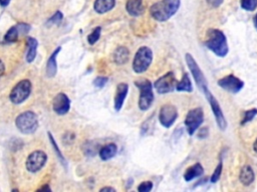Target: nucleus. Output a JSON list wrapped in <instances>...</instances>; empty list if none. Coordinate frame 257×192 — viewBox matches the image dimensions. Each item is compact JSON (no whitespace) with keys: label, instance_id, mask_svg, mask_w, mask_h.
Returning a JSON list of instances; mask_svg holds the SVG:
<instances>
[{"label":"nucleus","instance_id":"nucleus-32","mask_svg":"<svg viewBox=\"0 0 257 192\" xmlns=\"http://www.w3.org/2000/svg\"><path fill=\"white\" fill-rule=\"evenodd\" d=\"M109 79L108 77H103V76H100V77H97L94 81V85L98 88H103L107 83H108Z\"/></svg>","mask_w":257,"mask_h":192},{"label":"nucleus","instance_id":"nucleus-8","mask_svg":"<svg viewBox=\"0 0 257 192\" xmlns=\"http://www.w3.org/2000/svg\"><path fill=\"white\" fill-rule=\"evenodd\" d=\"M31 92V82L28 79L19 81L11 90L9 94L10 101L14 104H20L24 102Z\"/></svg>","mask_w":257,"mask_h":192},{"label":"nucleus","instance_id":"nucleus-20","mask_svg":"<svg viewBox=\"0 0 257 192\" xmlns=\"http://www.w3.org/2000/svg\"><path fill=\"white\" fill-rule=\"evenodd\" d=\"M59 51H60V47H57V49L53 51V53L50 55L49 59L47 60V64H46V75H47V77H53V76H55V74L57 72L56 56H57Z\"/></svg>","mask_w":257,"mask_h":192},{"label":"nucleus","instance_id":"nucleus-19","mask_svg":"<svg viewBox=\"0 0 257 192\" xmlns=\"http://www.w3.org/2000/svg\"><path fill=\"white\" fill-rule=\"evenodd\" d=\"M254 179H255V175H254V171L251 168V166H249V165L243 166L239 173L240 182L245 186H249L254 181Z\"/></svg>","mask_w":257,"mask_h":192},{"label":"nucleus","instance_id":"nucleus-24","mask_svg":"<svg viewBox=\"0 0 257 192\" xmlns=\"http://www.w3.org/2000/svg\"><path fill=\"white\" fill-rule=\"evenodd\" d=\"M18 34H19V30L17 28V26H12L8 31L7 33L5 34L4 36V40L6 42H15L18 38Z\"/></svg>","mask_w":257,"mask_h":192},{"label":"nucleus","instance_id":"nucleus-18","mask_svg":"<svg viewBox=\"0 0 257 192\" xmlns=\"http://www.w3.org/2000/svg\"><path fill=\"white\" fill-rule=\"evenodd\" d=\"M116 5V0H96L94 8L99 14H104L111 11Z\"/></svg>","mask_w":257,"mask_h":192},{"label":"nucleus","instance_id":"nucleus-15","mask_svg":"<svg viewBox=\"0 0 257 192\" xmlns=\"http://www.w3.org/2000/svg\"><path fill=\"white\" fill-rule=\"evenodd\" d=\"M126 9L128 14L134 17L142 15L145 11V7L142 0H128V2L126 4Z\"/></svg>","mask_w":257,"mask_h":192},{"label":"nucleus","instance_id":"nucleus-7","mask_svg":"<svg viewBox=\"0 0 257 192\" xmlns=\"http://www.w3.org/2000/svg\"><path fill=\"white\" fill-rule=\"evenodd\" d=\"M203 121L204 112L201 107L191 109L185 118V126L189 135H194V133L199 129Z\"/></svg>","mask_w":257,"mask_h":192},{"label":"nucleus","instance_id":"nucleus-14","mask_svg":"<svg viewBox=\"0 0 257 192\" xmlns=\"http://www.w3.org/2000/svg\"><path fill=\"white\" fill-rule=\"evenodd\" d=\"M128 85L127 83H120L117 86V91H116V96H115V110L120 111L124 105V102L126 100V97L128 95Z\"/></svg>","mask_w":257,"mask_h":192},{"label":"nucleus","instance_id":"nucleus-9","mask_svg":"<svg viewBox=\"0 0 257 192\" xmlns=\"http://www.w3.org/2000/svg\"><path fill=\"white\" fill-rule=\"evenodd\" d=\"M177 83L178 81L175 77L174 72L169 71L165 75L158 78V80H156L154 87L159 94H166L176 90Z\"/></svg>","mask_w":257,"mask_h":192},{"label":"nucleus","instance_id":"nucleus-40","mask_svg":"<svg viewBox=\"0 0 257 192\" xmlns=\"http://www.w3.org/2000/svg\"><path fill=\"white\" fill-rule=\"evenodd\" d=\"M39 190H40V191H43V190L50 191V188H49V186H48V185H46V186H44V187H41V188H39Z\"/></svg>","mask_w":257,"mask_h":192},{"label":"nucleus","instance_id":"nucleus-12","mask_svg":"<svg viewBox=\"0 0 257 192\" xmlns=\"http://www.w3.org/2000/svg\"><path fill=\"white\" fill-rule=\"evenodd\" d=\"M218 85L225 91L236 94L242 90V88L244 87V82L240 78L234 76L233 74H230L219 79Z\"/></svg>","mask_w":257,"mask_h":192},{"label":"nucleus","instance_id":"nucleus-27","mask_svg":"<svg viewBox=\"0 0 257 192\" xmlns=\"http://www.w3.org/2000/svg\"><path fill=\"white\" fill-rule=\"evenodd\" d=\"M101 32H102V28L101 27H97L94 29V31L88 36V42L91 45H94L95 43H97V41L100 39L101 37Z\"/></svg>","mask_w":257,"mask_h":192},{"label":"nucleus","instance_id":"nucleus-21","mask_svg":"<svg viewBox=\"0 0 257 192\" xmlns=\"http://www.w3.org/2000/svg\"><path fill=\"white\" fill-rule=\"evenodd\" d=\"M117 151H118L117 145L115 143H109L100 149L99 154L102 160L107 161L112 159L117 154Z\"/></svg>","mask_w":257,"mask_h":192},{"label":"nucleus","instance_id":"nucleus-13","mask_svg":"<svg viewBox=\"0 0 257 192\" xmlns=\"http://www.w3.org/2000/svg\"><path fill=\"white\" fill-rule=\"evenodd\" d=\"M53 111L58 115H64L70 111L71 108V100L67 94L58 93L52 102Z\"/></svg>","mask_w":257,"mask_h":192},{"label":"nucleus","instance_id":"nucleus-17","mask_svg":"<svg viewBox=\"0 0 257 192\" xmlns=\"http://www.w3.org/2000/svg\"><path fill=\"white\" fill-rule=\"evenodd\" d=\"M204 173V168L200 163H196L194 165L190 166L184 173V179L185 181L189 182L192 181L193 179L198 178L200 176H202Z\"/></svg>","mask_w":257,"mask_h":192},{"label":"nucleus","instance_id":"nucleus-6","mask_svg":"<svg viewBox=\"0 0 257 192\" xmlns=\"http://www.w3.org/2000/svg\"><path fill=\"white\" fill-rule=\"evenodd\" d=\"M135 85L140 90L139 97V108L142 111H147L154 102L153 85L148 79H141L135 82Z\"/></svg>","mask_w":257,"mask_h":192},{"label":"nucleus","instance_id":"nucleus-29","mask_svg":"<svg viewBox=\"0 0 257 192\" xmlns=\"http://www.w3.org/2000/svg\"><path fill=\"white\" fill-rule=\"evenodd\" d=\"M222 168H223V164H222V162H220V163L217 165V167H216L215 171L213 172V174L211 175L210 181H211L212 183H216V182L220 179L221 174H222Z\"/></svg>","mask_w":257,"mask_h":192},{"label":"nucleus","instance_id":"nucleus-39","mask_svg":"<svg viewBox=\"0 0 257 192\" xmlns=\"http://www.w3.org/2000/svg\"><path fill=\"white\" fill-rule=\"evenodd\" d=\"M253 23H254V26H255V28H256V30H257V13H256L255 16L253 17Z\"/></svg>","mask_w":257,"mask_h":192},{"label":"nucleus","instance_id":"nucleus-2","mask_svg":"<svg viewBox=\"0 0 257 192\" xmlns=\"http://www.w3.org/2000/svg\"><path fill=\"white\" fill-rule=\"evenodd\" d=\"M180 4L181 0H161L151 6L150 14L155 20L164 22L169 20L178 11Z\"/></svg>","mask_w":257,"mask_h":192},{"label":"nucleus","instance_id":"nucleus-37","mask_svg":"<svg viewBox=\"0 0 257 192\" xmlns=\"http://www.w3.org/2000/svg\"><path fill=\"white\" fill-rule=\"evenodd\" d=\"M10 2V0H0V5L2 7H6Z\"/></svg>","mask_w":257,"mask_h":192},{"label":"nucleus","instance_id":"nucleus-16","mask_svg":"<svg viewBox=\"0 0 257 192\" xmlns=\"http://www.w3.org/2000/svg\"><path fill=\"white\" fill-rule=\"evenodd\" d=\"M128 58H130V51L125 46H120L114 51L113 59L118 65H124L125 63L128 62Z\"/></svg>","mask_w":257,"mask_h":192},{"label":"nucleus","instance_id":"nucleus-41","mask_svg":"<svg viewBox=\"0 0 257 192\" xmlns=\"http://www.w3.org/2000/svg\"><path fill=\"white\" fill-rule=\"evenodd\" d=\"M253 150L257 153V139L255 140V142H254V144H253Z\"/></svg>","mask_w":257,"mask_h":192},{"label":"nucleus","instance_id":"nucleus-5","mask_svg":"<svg viewBox=\"0 0 257 192\" xmlns=\"http://www.w3.org/2000/svg\"><path fill=\"white\" fill-rule=\"evenodd\" d=\"M153 61V52L147 46H142L135 54L133 61V70L137 74L144 73L150 67Z\"/></svg>","mask_w":257,"mask_h":192},{"label":"nucleus","instance_id":"nucleus-22","mask_svg":"<svg viewBox=\"0 0 257 192\" xmlns=\"http://www.w3.org/2000/svg\"><path fill=\"white\" fill-rule=\"evenodd\" d=\"M26 45H27V52H26V61L28 63H31L36 56L37 52V40L32 37H28L26 39Z\"/></svg>","mask_w":257,"mask_h":192},{"label":"nucleus","instance_id":"nucleus-4","mask_svg":"<svg viewBox=\"0 0 257 192\" xmlns=\"http://www.w3.org/2000/svg\"><path fill=\"white\" fill-rule=\"evenodd\" d=\"M15 125L17 129L23 134L34 133L38 127V119L34 112L25 111L16 117Z\"/></svg>","mask_w":257,"mask_h":192},{"label":"nucleus","instance_id":"nucleus-23","mask_svg":"<svg viewBox=\"0 0 257 192\" xmlns=\"http://www.w3.org/2000/svg\"><path fill=\"white\" fill-rule=\"evenodd\" d=\"M176 90L180 91V92H192L193 91V85H192L190 77L187 73H184L181 81H179L177 83Z\"/></svg>","mask_w":257,"mask_h":192},{"label":"nucleus","instance_id":"nucleus-30","mask_svg":"<svg viewBox=\"0 0 257 192\" xmlns=\"http://www.w3.org/2000/svg\"><path fill=\"white\" fill-rule=\"evenodd\" d=\"M48 136H49V140H50V142H51V144H52V146H53V148H54L55 153L57 154V156H58L59 160L64 164V163H66V161H64V158H63L62 154L60 153V150L58 149V147H57V145H56V143H55V141H54V139H53V136L51 135V133H50V132H48Z\"/></svg>","mask_w":257,"mask_h":192},{"label":"nucleus","instance_id":"nucleus-10","mask_svg":"<svg viewBox=\"0 0 257 192\" xmlns=\"http://www.w3.org/2000/svg\"><path fill=\"white\" fill-rule=\"evenodd\" d=\"M178 118V110L172 104H165L161 107L159 112V121L161 125L165 128H170L173 126Z\"/></svg>","mask_w":257,"mask_h":192},{"label":"nucleus","instance_id":"nucleus-3","mask_svg":"<svg viewBox=\"0 0 257 192\" xmlns=\"http://www.w3.org/2000/svg\"><path fill=\"white\" fill-rule=\"evenodd\" d=\"M204 44L218 57H225L229 52L227 38L219 29H209Z\"/></svg>","mask_w":257,"mask_h":192},{"label":"nucleus","instance_id":"nucleus-1","mask_svg":"<svg viewBox=\"0 0 257 192\" xmlns=\"http://www.w3.org/2000/svg\"><path fill=\"white\" fill-rule=\"evenodd\" d=\"M185 59H186V62H187V65L193 75V77H194L195 79V82L198 86V88L200 89V91L204 94V96L206 97L208 103L210 104V107H211V110L215 116V119H216V122H217V125L219 127L220 130H226L227 128V121H226V118L223 114V111H222V108L218 102V100L215 98V96L210 92L209 88H208V83H207V80L201 70V68L199 67L198 63L196 62V60L194 59V57L192 56V54L190 53H187L185 55Z\"/></svg>","mask_w":257,"mask_h":192},{"label":"nucleus","instance_id":"nucleus-38","mask_svg":"<svg viewBox=\"0 0 257 192\" xmlns=\"http://www.w3.org/2000/svg\"><path fill=\"white\" fill-rule=\"evenodd\" d=\"M100 191H101V192H106V191L115 192V191H116V189H115V188H113V187H104V188H102Z\"/></svg>","mask_w":257,"mask_h":192},{"label":"nucleus","instance_id":"nucleus-35","mask_svg":"<svg viewBox=\"0 0 257 192\" xmlns=\"http://www.w3.org/2000/svg\"><path fill=\"white\" fill-rule=\"evenodd\" d=\"M209 134V130H208V127H202L200 128V130L198 132V137L199 138H205L207 137Z\"/></svg>","mask_w":257,"mask_h":192},{"label":"nucleus","instance_id":"nucleus-11","mask_svg":"<svg viewBox=\"0 0 257 192\" xmlns=\"http://www.w3.org/2000/svg\"><path fill=\"white\" fill-rule=\"evenodd\" d=\"M46 160H47V156H46V154L43 151H41V150L33 151L27 157L26 169L29 172L35 173V172L39 171L40 169H42V167L46 163Z\"/></svg>","mask_w":257,"mask_h":192},{"label":"nucleus","instance_id":"nucleus-28","mask_svg":"<svg viewBox=\"0 0 257 192\" xmlns=\"http://www.w3.org/2000/svg\"><path fill=\"white\" fill-rule=\"evenodd\" d=\"M257 115V109L256 108H252V109H249L247 111H245V114H244V117L241 121V125H245L246 123L250 122L251 120H253V118Z\"/></svg>","mask_w":257,"mask_h":192},{"label":"nucleus","instance_id":"nucleus-31","mask_svg":"<svg viewBox=\"0 0 257 192\" xmlns=\"http://www.w3.org/2000/svg\"><path fill=\"white\" fill-rule=\"evenodd\" d=\"M153 188V182L151 181H144L138 186L139 192H149Z\"/></svg>","mask_w":257,"mask_h":192},{"label":"nucleus","instance_id":"nucleus-34","mask_svg":"<svg viewBox=\"0 0 257 192\" xmlns=\"http://www.w3.org/2000/svg\"><path fill=\"white\" fill-rule=\"evenodd\" d=\"M206 1L213 8H217L223 3V0H206Z\"/></svg>","mask_w":257,"mask_h":192},{"label":"nucleus","instance_id":"nucleus-26","mask_svg":"<svg viewBox=\"0 0 257 192\" xmlns=\"http://www.w3.org/2000/svg\"><path fill=\"white\" fill-rule=\"evenodd\" d=\"M241 7L247 11H253L257 8V0H240Z\"/></svg>","mask_w":257,"mask_h":192},{"label":"nucleus","instance_id":"nucleus-33","mask_svg":"<svg viewBox=\"0 0 257 192\" xmlns=\"http://www.w3.org/2000/svg\"><path fill=\"white\" fill-rule=\"evenodd\" d=\"M62 20V13L60 11H56L53 16H51V18H49V20L47 21V23H52V24H57Z\"/></svg>","mask_w":257,"mask_h":192},{"label":"nucleus","instance_id":"nucleus-36","mask_svg":"<svg viewBox=\"0 0 257 192\" xmlns=\"http://www.w3.org/2000/svg\"><path fill=\"white\" fill-rule=\"evenodd\" d=\"M4 72H5V66H4L3 62L0 60V77L4 74Z\"/></svg>","mask_w":257,"mask_h":192},{"label":"nucleus","instance_id":"nucleus-25","mask_svg":"<svg viewBox=\"0 0 257 192\" xmlns=\"http://www.w3.org/2000/svg\"><path fill=\"white\" fill-rule=\"evenodd\" d=\"M83 148H84L85 154H87L88 156H95L96 153H97L98 151H100V150L98 149V145L95 144V143L92 142V141H89V142L85 143V145H84Z\"/></svg>","mask_w":257,"mask_h":192}]
</instances>
